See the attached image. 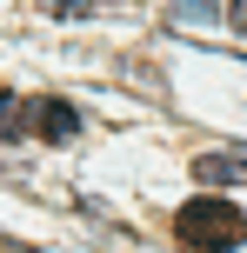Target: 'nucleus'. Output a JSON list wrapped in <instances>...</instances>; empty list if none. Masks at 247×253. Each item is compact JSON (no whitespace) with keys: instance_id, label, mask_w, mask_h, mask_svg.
<instances>
[{"instance_id":"nucleus-3","label":"nucleus","mask_w":247,"mask_h":253,"mask_svg":"<svg viewBox=\"0 0 247 253\" xmlns=\"http://www.w3.org/2000/svg\"><path fill=\"white\" fill-rule=\"evenodd\" d=\"M27 120H34V133L53 140V147H67V140L80 133V114H74L67 100H34V107H27Z\"/></svg>"},{"instance_id":"nucleus-4","label":"nucleus","mask_w":247,"mask_h":253,"mask_svg":"<svg viewBox=\"0 0 247 253\" xmlns=\"http://www.w3.org/2000/svg\"><path fill=\"white\" fill-rule=\"evenodd\" d=\"M20 126H27V100H20L13 87H0V140H13Z\"/></svg>"},{"instance_id":"nucleus-2","label":"nucleus","mask_w":247,"mask_h":253,"mask_svg":"<svg viewBox=\"0 0 247 253\" xmlns=\"http://www.w3.org/2000/svg\"><path fill=\"white\" fill-rule=\"evenodd\" d=\"M194 180H200V187H247V147L200 153V160H194Z\"/></svg>"},{"instance_id":"nucleus-6","label":"nucleus","mask_w":247,"mask_h":253,"mask_svg":"<svg viewBox=\"0 0 247 253\" xmlns=\"http://www.w3.org/2000/svg\"><path fill=\"white\" fill-rule=\"evenodd\" d=\"M227 20H234L241 34H247V0H234V7H227Z\"/></svg>"},{"instance_id":"nucleus-1","label":"nucleus","mask_w":247,"mask_h":253,"mask_svg":"<svg viewBox=\"0 0 247 253\" xmlns=\"http://www.w3.org/2000/svg\"><path fill=\"white\" fill-rule=\"evenodd\" d=\"M174 240L187 253H234V247H247V213L227 193H194L174 213Z\"/></svg>"},{"instance_id":"nucleus-5","label":"nucleus","mask_w":247,"mask_h":253,"mask_svg":"<svg viewBox=\"0 0 247 253\" xmlns=\"http://www.w3.org/2000/svg\"><path fill=\"white\" fill-rule=\"evenodd\" d=\"M53 13H87V0H47Z\"/></svg>"}]
</instances>
